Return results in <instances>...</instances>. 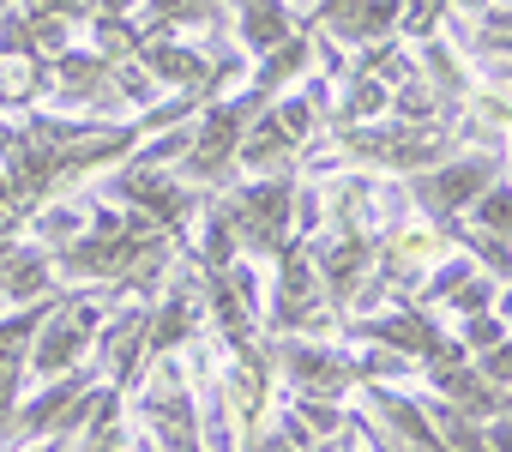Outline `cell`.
I'll return each instance as SVG.
<instances>
[{
  "label": "cell",
  "mask_w": 512,
  "mask_h": 452,
  "mask_svg": "<svg viewBox=\"0 0 512 452\" xmlns=\"http://www.w3.org/2000/svg\"><path fill=\"white\" fill-rule=\"evenodd\" d=\"M31 326H37V314H25V320H0V380L13 374V362H19V344L31 338Z\"/></svg>",
  "instance_id": "277c9868"
},
{
  "label": "cell",
  "mask_w": 512,
  "mask_h": 452,
  "mask_svg": "<svg viewBox=\"0 0 512 452\" xmlns=\"http://www.w3.org/2000/svg\"><path fill=\"white\" fill-rule=\"evenodd\" d=\"M476 217L488 223V230H494V236L506 230V181H494V187H488V193L476 199Z\"/></svg>",
  "instance_id": "8992f818"
},
{
  "label": "cell",
  "mask_w": 512,
  "mask_h": 452,
  "mask_svg": "<svg viewBox=\"0 0 512 452\" xmlns=\"http://www.w3.org/2000/svg\"><path fill=\"white\" fill-rule=\"evenodd\" d=\"M290 368H296V380H308V386H338V362H332V356H314V350L302 356V350H296Z\"/></svg>",
  "instance_id": "5b68a950"
},
{
  "label": "cell",
  "mask_w": 512,
  "mask_h": 452,
  "mask_svg": "<svg viewBox=\"0 0 512 452\" xmlns=\"http://www.w3.org/2000/svg\"><path fill=\"white\" fill-rule=\"evenodd\" d=\"M488 175H494V163H482V157H476V163H452L446 175H434V187H428V193H434V205H464Z\"/></svg>",
  "instance_id": "6da1fadb"
},
{
  "label": "cell",
  "mask_w": 512,
  "mask_h": 452,
  "mask_svg": "<svg viewBox=\"0 0 512 452\" xmlns=\"http://www.w3.org/2000/svg\"><path fill=\"white\" fill-rule=\"evenodd\" d=\"M482 374H488L494 386H506V344H494V356L482 362Z\"/></svg>",
  "instance_id": "52a82bcc"
},
{
  "label": "cell",
  "mask_w": 512,
  "mask_h": 452,
  "mask_svg": "<svg viewBox=\"0 0 512 452\" xmlns=\"http://www.w3.org/2000/svg\"><path fill=\"white\" fill-rule=\"evenodd\" d=\"M235 127H241V109H223V115H211V127H205V139L193 145V157H199V163H217V157L229 151Z\"/></svg>",
  "instance_id": "3957f363"
},
{
  "label": "cell",
  "mask_w": 512,
  "mask_h": 452,
  "mask_svg": "<svg viewBox=\"0 0 512 452\" xmlns=\"http://www.w3.org/2000/svg\"><path fill=\"white\" fill-rule=\"evenodd\" d=\"M290 37V13L284 7H247L241 13V43L247 49H278Z\"/></svg>",
  "instance_id": "7a4b0ae2"
}]
</instances>
